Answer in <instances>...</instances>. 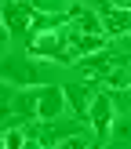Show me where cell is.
Returning <instances> with one entry per match:
<instances>
[{
  "instance_id": "cell-1",
  "label": "cell",
  "mask_w": 131,
  "mask_h": 149,
  "mask_svg": "<svg viewBox=\"0 0 131 149\" xmlns=\"http://www.w3.org/2000/svg\"><path fill=\"white\" fill-rule=\"evenodd\" d=\"M0 80L22 91V87H44L47 73L33 55H0Z\"/></svg>"
},
{
  "instance_id": "cell-2",
  "label": "cell",
  "mask_w": 131,
  "mask_h": 149,
  "mask_svg": "<svg viewBox=\"0 0 131 149\" xmlns=\"http://www.w3.org/2000/svg\"><path fill=\"white\" fill-rule=\"evenodd\" d=\"M26 55H33L36 62L77 65V58H73V51H69V36H66V29H47V33L29 36V51H26Z\"/></svg>"
},
{
  "instance_id": "cell-3",
  "label": "cell",
  "mask_w": 131,
  "mask_h": 149,
  "mask_svg": "<svg viewBox=\"0 0 131 149\" xmlns=\"http://www.w3.org/2000/svg\"><path fill=\"white\" fill-rule=\"evenodd\" d=\"M26 131H29V135H33L44 149H55L58 142H66V138L80 135V131H87V127H84L80 120H62V124H58V120H51V124H29Z\"/></svg>"
},
{
  "instance_id": "cell-4",
  "label": "cell",
  "mask_w": 131,
  "mask_h": 149,
  "mask_svg": "<svg viewBox=\"0 0 131 149\" xmlns=\"http://www.w3.org/2000/svg\"><path fill=\"white\" fill-rule=\"evenodd\" d=\"M66 113V91L55 84H44L36 87V120L40 124H51V120H62Z\"/></svg>"
},
{
  "instance_id": "cell-5",
  "label": "cell",
  "mask_w": 131,
  "mask_h": 149,
  "mask_svg": "<svg viewBox=\"0 0 131 149\" xmlns=\"http://www.w3.org/2000/svg\"><path fill=\"white\" fill-rule=\"evenodd\" d=\"M128 62L124 55H113V51H98V55H91V58H80L77 62V69L84 73V77H91V80H109L120 65Z\"/></svg>"
},
{
  "instance_id": "cell-6",
  "label": "cell",
  "mask_w": 131,
  "mask_h": 149,
  "mask_svg": "<svg viewBox=\"0 0 131 149\" xmlns=\"http://www.w3.org/2000/svg\"><path fill=\"white\" fill-rule=\"evenodd\" d=\"M62 91H66V109H69L80 124H87V116H91V102H95V95H98V91H95L91 84H84V80L66 84Z\"/></svg>"
},
{
  "instance_id": "cell-7",
  "label": "cell",
  "mask_w": 131,
  "mask_h": 149,
  "mask_svg": "<svg viewBox=\"0 0 131 149\" xmlns=\"http://www.w3.org/2000/svg\"><path fill=\"white\" fill-rule=\"evenodd\" d=\"M95 7H98L106 36H131V7H113L106 0H95Z\"/></svg>"
},
{
  "instance_id": "cell-8",
  "label": "cell",
  "mask_w": 131,
  "mask_h": 149,
  "mask_svg": "<svg viewBox=\"0 0 131 149\" xmlns=\"http://www.w3.org/2000/svg\"><path fill=\"white\" fill-rule=\"evenodd\" d=\"M91 131L98 138H106L109 131H113V124H116V109H113V95L109 91H98L95 95V102H91Z\"/></svg>"
},
{
  "instance_id": "cell-9",
  "label": "cell",
  "mask_w": 131,
  "mask_h": 149,
  "mask_svg": "<svg viewBox=\"0 0 131 149\" xmlns=\"http://www.w3.org/2000/svg\"><path fill=\"white\" fill-rule=\"evenodd\" d=\"M66 36H69V51H73V58H91V55H98V51H106L109 47V36H102V33H77V29H69L66 26Z\"/></svg>"
},
{
  "instance_id": "cell-10",
  "label": "cell",
  "mask_w": 131,
  "mask_h": 149,
  "mask_svg": "<svg viewBox=\"0 0 131 149\" xmlns=\"http://www.w3.org/2000/svg\"><path fill=\"white\" fill-rule=\"evenodd\" d=\"M106 84H109V87H113V91H124V87H131V55H128V62H124V65H120V69H116V73H113V77H109V80H106Z\"/></svg>"
},
{
  "instance_id": "cell-11",
  "label": "cell",
  "mask_w": 131,
  "mask_h": 149,
  "mask_svg": "<svg viewBox=\"0 0 131 149\" xmlns=\"http://www.w3.org/2000/svg\"><path fill=\"white\" fill-rule=\"evenodd\" d=\"M26 138H29L26 127H11V131H4V149H26Z\"/></svg>"
},
{
  "instance_id": "cell-12",
  "label": "cell",
  "mask_w": 131,
  "mask_h": 149,
  "mask_svg": "<svg viewBox=\"0 0 131 149\" xmlns=\"http://www.w3.org/2000/svg\"><path fill=\"white\" fill-rule=\"evenodd\" d=\"M109 135H113V142H116V146L131 142V116H120V120L113 124V131H109Z\"/></svg>"
},
{
  "instance_id": "cell-13",
  "label": "cell",
  "mask_w": 131,
  "mask_h": 149,
  "mask_svg": "<svg viewBox=\"0 0 131 149\" xmlns=\"http://www.w3.org/2000/svg\"><path fill=\"white\" fill-rule=\"evenodd\" d=\"M113 95V109L120 116H131V87H124V91H109Z\"/></svg>"
},
{
  "instance_id": "cell-14",
  "label": "cell",
  "mask_w": 131,
  "mask_h": 149,
  "mask_svg": "<svg viewBox=\"0 0 131 149\" xmlns=\"http://www.w3.org/2000/svg\"><path fill=\"white\" fill-rule=\"evenodd\" d=\"M95 142H91V135L87 131H80V135H73V138H66V142H58L55 149H91Z\"/></svg>"
},
{
  "instance_id": "cell-15",
  "label": "cell",
  "mask_w": 131,
  "mask_h": 149,
  "mask_svg": "<svg viewBox=\"0 0 131 149\" xmlns=\"http://www.w3.org/2000/svg\"><path fill=\"white\" fill-rule=\"evenodd\" d=\"M15 91H18V87H11L7 80H0V98H15Z\"/></svg>"
},
{
  "instance_id": "cell-16",
  "label": "cell",
  "mask_w": 131,
  "mask_h": 149,
  "mask_svg": "<svg viewBox=\"0 0 131 149\" xmlns=\"http://www.w3.org/2000/svg\"><path fill=\"white\" fill-rule=\"evenodd\" d=\"M26 149H44V146H40V142H36V138H33V135H29V138H26Z\"/></svg>"
},
{
  "instance_id": "cell-17",
  "label": "cell",
  "mask_w": 131,
  "mask_h": 149,
  "mask_svg": "<svg viewBox=\"0 0 131 149\" xmlns=\"http://www.w3.org/2000/svg\"><path fill=\"white\" fill-rule=\"evenodd\" d=\"M106 4H113V7H131V0H106Z\"/></svg>"
},
{
  "instance_id": "cell-18",
  "label": "cell",
  "mask_w": 131,
  "mask_h": 149,
  "mask_svg": "<svg viewBox=\"0 0 131 149\" xmlns=\"http://www.w3.org/2000/svg\"><path fill=\"white\" fill-rule=\"evenodd\" d=\"M0 40H7V26H4V15H0Z\"/></svg>"
},
{
  "instance_id": "cell-19",
  "label": "cell",
  "mask_w": 131,
  "mask_h": 149,
  "mask_svg": "<svg viewBox=\"0 0 131 149\" xmlns=\"http://www.w3.org/2000/svg\"><path fill=\"white\" fill-rule=\"evenodd\" d=\"M4 47H7V40H0V55H4Z\"/></svg>"
},
{
  "instance_id": "cell-20",
  "label": "cell",
  "mask_w": 131,
  "mask_h": 149,
  "mask_svg": "<svg viewBox=\"0 0 131 149\" xmlns=\"http://www.w3.org/2000/svg\"><path fill=\"white\" fill-rule=\"evenodd\" d=\"M0 149H4V131H0Z\"/></svg>"
},
{
  "instance_id": "cell-21",
  "label": "cell",
  "mask_w": 131,
  "mask_h": 149,
  "mask_svg": "<svg viewBox=\"0 0 131 149\" xmlns=\"http://www.w3.org/2000/svg\"><path fill=\"white\" fill-rule=\"evenodd\" d=\"M91 149H102V146H98V142H95V146H91Z\"/></svg>"
}]
</instances>
